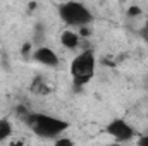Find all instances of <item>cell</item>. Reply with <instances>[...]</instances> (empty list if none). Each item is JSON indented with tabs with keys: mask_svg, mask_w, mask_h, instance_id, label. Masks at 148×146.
Segmentation results:
<instances>
[{
	"mask_svg": "<svg viewBox=\"0 0 148 146\" xmlns=\"http://www.w3.org/2000/svg\"><path fill=\"white\" fill-rule=\"evenodd\" d=\"M138 146H148V136H143V138H140V141H138Z\"/></svg>",
	"mask_w": 148,
	"mask_h": 146,
	"instance_id": "cell-9",
	"label": "cell"
},
{
	"mask_svg": "<svg viewBox=\"0 0 148 146\" xmlns=\"http://www.w3.org/2000/svg\"><path fill=\"white\" fill-rule=\"evenodd\" d=\"M141 35L145 38V41L148 43V21H147V24H145V28H143V31H141Z\"/></svg>",
	"mask_w": 148,
	"mask_h": 146,
	"instance_id": "cell-10",
	"label": "cell"
},
{
	"mask_svg": "<svg viewBox=\"0 0 148 146\" xmlns=\"http://www.w3.org/2000/svg\"><path fill=\"white\" fill-rule=\"evenodd\" d=\"M28 126L35 134L41 138H59L67 129L66 120L47 113H31L28 117Z\"/></svg>",
	"mask_w": 148,
	"mask_h": 146,
	"instance_id": "cell-1",
	"label": "cell"
},
{
	"mask_svg": "<svg viewBox=\"0 0 148 146\" xmlns=\"http://www.w3.org/2000/svg\"><path fill=\"white\" fill-rule=\"evenodd\" d=\"M107 134L115 141H129L134 138V129L124 119H114L107 124Z\"/></svg>",
	"mask_w": 148,
	"mask_h": 146,
	"instance_id": "cell-4",
	"label": "cell"
},
{
	"mask_svg": "<svg viewBox=\"0 0 148 146\" xmlns=\"http://www.w3.org/2000/svg\"><path fill=\"white\" fill-rule=\"evenodd\" d=\"M12 134V124L7 119H0V141H5Z\"/></svg>",
	"mask_w": 148,
	"mask_h": 146,
	"instance_id": "cell-7",
	"label": "cell"
},
{
	"mask_svg": "<svg viewBox=\"0 0 148 146\" xmlns=\"http://www.w3.org/2000/svg\"><path fill=\"white\" fill-rule=\"evenodd\" d=\"M59 16L71 28H81V26H86L93 21V14L90 12V9L79 2L62 3L59 7Z\"/></svg>",
	"mask_w": 148,
	"mask_h": 146,
	"instance_id": "cell-2",
	"label": "cell"
},
{
	"mask_svg": "<svg viewBox=\"0 0 148 146\" xmlns=\"http://www.w3.org/2000/svg\"><path fill=\"white\" fill-rule=\"evenodd\" d=\"M60 43L66 46V48H69V50H73L76 48L77 45H79V35L73 31V29H66V31H62V35H60Z\"/></svg>",
	"mask_w": 148,
	"mask_h": 146,
	"instance_id": "cell-6",
	"label": "cell"
},
{
	"mask_svg": "<svg viewBox=\"0 0 148 146\" xmlns=\"http://www.w3.org/2000/svg\"><path fill=\"white\" fill-rule=\"evenodd\" d=\"M55 146H74V141L69 138H57Z\"/></svg>",
	"mask_w": 148,
	"mask_h": 146,
	"instance_id": "cell-8",
	"label": "cell"
},
{
	"mask_svg": "<svg viewBox=\"0 0 148 146\" xmlns=\"http://www.w3.org/2000/svg\"><path fill=\"white\" fill-rule=\"evenodd\" d=\"M95 65H97V60L91 52H83L77 57H74V60L71 62V74L74 81L79 84L88 83L95 74Z\"/></svg>",
	"mask_w": 148,
	"mask_h": 146,
	"instance_id": "cell-3",
	"label": "cell"
},
{
	"mask_svg": "<svg viewBox=\"0 0 148 146\" xmlns=\"http://www.w3.org/2000/svg\"><path fill=\"white\" fill-rule=\"evenodd\" d=\"M33 59L36 60L38 64L47 65V67H55V65L59 64V55H57L52 48H48V46H41V48L35 50Z\"/></svg>",
	"mask_w": 148,
	"mask_h": 146,
	"instance_id": "cell-5",
	"label": "cell"
}]
</instances>
